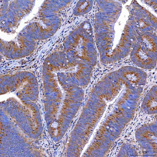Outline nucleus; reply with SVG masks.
Returning <instances> with one entry per match:
<instances>
[{"instance_id": "nucleus-3", "label": "nucleus", "mask_w": 157, "mask_h": 157, "mask_svg": "<svg viewBox=\"0 0 157 157\" xmlns=\"http://www.w3.org/2000/svg\"><path fill=\"white\" fill-rule=\"evenodd\" d=\"M132 55L137 65L147 68L155 67L156 62V41L152 38L143 37L137 40Z\"/></svg>"}, {"instance_id": "nucleus-2", "label": "nucleus", "mask_w": 157, "mask_h": 157, "mask_svg": "<svg viewBox=\"0 0 157 157\" xmlns=\"http://www.w3.org/2000/svg\"><path fill=\"white\" fill-rule=\"evenodd\" d=\"M1 4V28L7 32H11L20 20L30 11L34 1H13L9 5Z\"/></svg>"}, {"instance_id": "nucleus-1", "label": "nucleus", "mask_w": 157, "mask_h": 157, "mask_svg": "<svg viewBox=\"0 0 157 157\" xmlns=\"http://www.w3.org/2000/svg\"><path fill=\"white\" fill-rule=\"evenodd\" d=\"M98 2L101 10L96 17V37L99 50L105 55H113L115 52L118 55L121 51V55L122 52L126 56L139 35L130 12L128 15H121L123 8L120 4L113 1Z\"/></svg>"}, {"instance_id": "nucleus-4", "label": "nucleus", "mask_w": 157, "mask_h": 157, "mask_svg": "<svg viewBox=\"0 0 157 157\" xmlns=\"http://www.w3.org/2000/svg\"><path fill=\"white\" fill-rule=\"evenodd\" d=\"M93 5L92 1H79L75 9V14L78 15L86 14L90 11Z\"/></svg>"}]
</instances>
